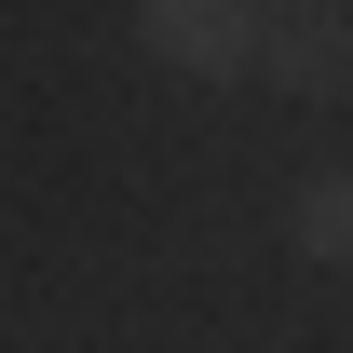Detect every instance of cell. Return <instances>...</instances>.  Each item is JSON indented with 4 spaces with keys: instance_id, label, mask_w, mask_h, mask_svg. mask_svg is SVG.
<instances>
[{
    "instance_id": "cell-1",
    "label": "cell",
    "mask_w": 353,
    "mask_h": 353,
    "mask_svg": "<svg viewBox=\"0 0 353 353\" xmlns=\"http://www.w3.org/2000/svg\"><path fill=\"white\" fill-rule=\"evenodd\" d=\"M272 0H136V54L176 82H259Z\"/></svg>"
},
{
    "instance_id": "cell-2",
    "label": "cell",
    "mask_w": 353,
    "mask_h": 353,
    "mask_svg": "<svg viewBox=\"0 0 353 353\" xmlns=\"http://www.w3.org/2000/svg\"><path fill=\"white\" fill-rule=\"evenodd\" d=\"M259 82L272 95H353V14L340 0H299V14H272V41H259Z\"/></svg>"
},
{
    "instance_id": "cell-3",
    "label": "cell",
    "mask_w": 353,
    "mask_h": 353,
    "mask_svg": "<svg viewBox=\"0 0 353 353\" xmlns=\"http://www.w3.org/2000/svg\"><path fill=\"white\" fill-rule=\"evenodd\" d=\"M285 245L312 272H353V176H299L285 190Z\"/></svg>"
},
{
    "instance_id": "cell-4",
    "label": "cell",
    "mask_w": 353,
    "mask_h": 353,
    "mask_svg": "<svg viewBox=\"0 0 353 353\" xmlns=\"http://www.w3.org/2000/svg\"><path fill=\"white\" fill-rule=\"evenodd\" d=\"M272 14H299V0H272Z\"/></svg>"
}]
</instances>
